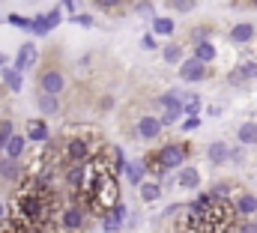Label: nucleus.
I'll return each mask as SVG.
<instances>
[{"label":"nucleus","mask_w":257,"mask_h":233,"mask_svg":"<svg viewBox=\"0 0 257 233\" xmlns=\"http://www.w3.org/2000/svg\"><path fill=\"white\" fill-rule=\"evenodd\" d=\"M0 63H3V54H0Z\"/></svg>","instance_id":"nucleus-36"},{"label":"nucleus","mask_w":257,"mask_h":233,"mask_svg":"<svg viewBox=\"0 0 257 233\" xmlns=\"http://www.w3.org/2000/svg\"><path fill=\"white\" fill-rule=\"evenodd\" d=\"M141 194H144V200H156L162 194V188L156 182H141Z\"/></svg>","instance_id":"nucleus-26"},{"label":"nucleus","mask_w":257,"mask_h":233,"mask_svg":"<svg viewBox=\"0 0 257 233\" xmlns=\"http://www.w3.org/2000/svg\"><path fill=\"white\" fill-rule=\"evenodd\" d=\"M180 57H183L180 45H168V48H165V60H168V63H177Z\"/></svg>","instance_id":"nucleus-30"},{"label":"nucleus","mask_w":257,"mask_h":233,"mask_svg":"<svg viewBox=\"0 0 257 233\" xmlns=\"http://www.w3.org/2000/svg\"><path fill=\"white\" fill-rule=\"evenodd\" d=\"M186 159H189V147H186V144H168V147L153 150V153L144 159V168H147L153 176H162L165 171L180 168Z\"/></svg>","instance_id":"nucleus-3"},{"label":"nucleus","mask_w":257,"mask_h":233,"mask_svg":"<svg viewBox=\"0 0 257 233\" xmlns=\"http://www.w3.org/2000/svg\"><path fill=\"white\" fill-rule=\"evenodd\" d=\"M9 24H18V27H30L33 30V21L30 18H21V15H9Z\"/></svg>","instance_id":"nucleus-32"},{"label":"nucleus","mask_w":257,"mask_h":233,"mask_svg":"<svg viewBox=\"0 0 257 233\" xmlns=\"http://www.w3.org/2000/svg\"><path fill=\"white\" fill-rule=\"evenodd\" d=\"M144 162H128L126 165V174H128V179L135 182V185H141V179H144Z\"/></svg>","instance_id":"nucleus-24"},{"label":"nucleus","mask_w":257,"mask_h":233,"mask_svg":"<svg viewBox=\"0 0 257 233\" xmlns=\"http://www.w3.org/2000/svg\"><path fill=\"white\" fill-rule=\"evenodd\" d=\"M33 60H36V48H33L30 42H27V45H24V48L18 51V57H15V69H18V72H24V69H27V66H30Z\"/></svg>","instance_id":"nucleus-17"},{"label":"nucleus","mask_w":257,"mask_h":233,"mask_svg":"<svg viewBox=\"0 0 257 233\" xmlns=\"http://www.w3.org/2000/svg\"><path fill=\"white\" fill-rule=\"evenodd\" d=\"M230 39H233V42H251V39H254V27H251V24H236V27L230 30Z\"/></svg>","instance_id":"nucleus-20"},{"label":"nucleus","mask_w":257,"mask_h":233,"mask_svg":"<svg viewBox=\"0 0 257 233\" xmlns=\"http://www.w3.org/2000/svg\"><path fill=\"white\" fill-rule=\"evenodd\" d=\"M239 233H257V224H254V221H242Z\"/></svg>","instance_id":"nucleus-33"},{"label":"nucleus","mask_w":257,"mask_h":233,"mask_svg":"<svg viewBox=\"0 0 257 233\" xmlns=\"http://www.w3.org/2000/svg\"><path fill=\"white\" fill-rule=\"evenodd\" d=\"M180 78H183V81H203V78H206V63H200L197 57L186 60V63L180 66Z\"/></svg>","instance_id":"nucleus-9"},{"label":"nucleus","mask_w":257,"mask_h":233,"mask_svg":"<svg viewBox=\"0 0 257 233\" xmlns=\"http://www.w3.org/2000/svg\"><path fill=\"white\" fill-rule=\"evenodd\" d=\"M99 150H93L90 138H69L60 147V168H72V165H87Z\"/></svg>","instance_id":"nucleus-4"},{"label":"nucleus","mask_w":257,"mask_h":233,"mask_svg":"<svg viewBox=\"0 0 257 233\" xmlns=\"http://www.w3.org/2000/svg\"><path fill=\"white\" fill-rule=\"evenodd\" d=\"M239 144H257V123H242L239 126Z\"/></svg>","instance_id":"nucleus-21"},{"label":"nucleus","mask_w":257,"mask_h":233,"mask_svg":"<svg viewBox=\"0 0 257 233\" xmlns=\"http://www.w3.org/2000/svg\"><path fill=\"white\" fill-rule=\"evenodd\" d=\"M233 224H236V206L227 197L203 191L194 203L186 206L177 233H230Z\"/></svg>","instance_id":"nucleus-1"},{"label":"nucleus","mask_w":257,"mask_h":233,"mask_svg":"<svg viewBox=\"0 0 257 233\" xmlns=\"http://www.w3.org/2000/svg\"><path fill=\"white\" fill-rule=\"evenodd\" d=\"M66 90V75L60 69V63L54 57L45 60V66L39 69V93H48V96H57Z\"/></svg>","instance_id":"nucleus-5"},{"label":"nucleus","mask_w":257,"mask_h":233,"mask_svg":"<svg viewBox=\"0 0 257 233\" xmlns=\"http://www.w3.org/2000/svg\"><path fill=\"white\" fill-rule=\"evenodd\" d=\"M233 206H236V215H254L257 212V197L254 194H239Z\"/></svg>","instance_id":"nucleus-14"},{"label":"nucleus","mask_w":257,"mask_h":233,"mask_svg":"<svg viewBox=\"0 0 257 233\" xmlns=\"http://www.w3.org/2000/svg\"><path fill=\"white\" fill-rule=\"evenodd\" d=\"M24 147H27V138L24 135H12L9 141H6V159H15V162H21V156H24Z\"/></svg>","instance_id":"nucleus-10"},{"label":"nucleus","mask_w":257,"mask_h":233,"mask_svg":"<svg viewBox=\"0 0 257 233\" xmlns=\"http://www.w3.org/2000/svg\"><path fill=\"white\" fill-rule=\"evenodd\" d=\"M153 30H156L159 36H171V33H174V21H171V18H156V21H153Z\"/></svg>","instance_id":"nucleus-25"},{"label":"nucleus","mask_w":257,"mask_h":233,"mask_svg":"<svg viewBox=\"0 0 257 233\" xmlns=\"http://www.w3.org/2000/svg\"><path fill=\"white\" fill-rule=\"evenodd\" d=\"M174 9H180V12H192L194 9V0H168Z\"/></svg>","instance_id":"nucleus-31"},{"label":"nucleus","mask_w":257,"mask_h":233,"mask_svg":"<svg viewBox=\"0 0 257 233\" xmlns=\"http://www.w3.org/2000/svg\"><path fill=\"white\" fill-rule=\"evenodd\" d=\"M27 138H30V141H45V138H48V126H45L42 120H30V123H27Z\"/></svg>","instance_id":"nucleus-18"},{"label":"nucleus","mask_w":257,"mask_h":233,"mask_svg":"<svg viewBox=\"0 0 257 233\" xmlns=\"http://www.w3.org/2000/svg\"><path fill=\"white\" fill-rule=\"evenodd\" d=\"M21 176V162L15 159H0V179L3 182H15Z\"/></svg>","instance_id":"nucleus-11"},{"label":"nucleus","mask_w":257,"mask_h":233,"mask_svg":"<svg viewBox=\"0 0 257 233\" xmlns=\"http://www.w3.org/2000/svg\"><path fill=\"white\" fill-rule=\"evenodd\" d=\"M194 57L200 60V63H209V60H215V48H212V42H200V45L194 48Z\"/></svg>","instance_id":"nucleus-23"},{"label":"nucleus","mask_w":257,"mask_h":233,"mask_svg":"<svg viewBox=\"0 0 257 233\" xmlns=\"http://www.w3.org/2000/svg\"><path fill=\"white\" fill-rule=\"evenodd\" d=\"M206 156H209V162H212V165H224V162H227L233 153H230V147H227V144L215 141V144L209 147V153H206Z\"/></svg>","instance_id":"nucleus-12"},{"label":"nucleus","mask_w":257,"mask_h":233,"mask_svg":"<svg viewBox=\"0 0 257 233\" xmlns=\"http://www.w3.org/2000/svg\"><path fill=\"white\" fill-rule=\"evenodd\" d=\"M9 138H12V123H9V120H0V150L6 147Z\"/></svg>","instance_id":"nucleus-28"},{"label":"nucleus","mask_w":257,"mask_h":233,"mask_svg":"<svg viewBox=\"0 0 257 233\" xmlns=\"http://www.w3.org/2000/svg\"><path fill=\"white\" fill-rule=\"evenodd\" d=\"M12 215L21 218L30 230H48L57 218V194L51 185L33 179L12 197Z\"/></svg>","instance_id":"nucleus-2"},{"label":"nucleus","mask_w":257,"mask_h":233,"mask_svg":"<svg viewBox=\"0 0 257 233\" xmlns=\"http://www.w3.org/2000/svg\"><path fill=\"white\" fill-rule=\"evenodd\" d=\"M180 185H183V188H197V185H200V174H197L194 168H186V171L180 174Z\"/></svg>","instance_id":"nucleus-22"},{"label":"nucleus","mask_w":257,"mask_h":233,"mask_svg":"<svg viewBox=\"0 0 257 233\" xmlns=\"http://www.w3.org/2000/svg\"><path fill=\"white\" fill-rule=\"evenodd\" d=\"M162 135V120L153 114H144L138 123H135V138H141V141H153V138H159Z\"/></svg>","instance_id":"nucleus-7"},{"label":"nucleus","mask_w":257,"mask_h":233,"mask_svg":"<svg viewBox=\"0 0 257 233\" xmlns=\"http://www.w3.org/2000/svg\"><path fill=\"white\" fill-rule=\"evenodd\" d=\"M0 233H33V230H30V227H27V224H24L21 218L9 215V218H6V221L0 224Z\"/></svg>","instance_id":"nucleus-19"},{"label":"nucleus","mask_w":257,"mask_h":233,"mask_svg":"<svg viewBox=\"0 0 257 233\" xmlns=\"http://www.w3.org/2000/svg\"><path fill=\"white\" fill-rule=\"evenodd\" d=\"M183 129H197V120H194V117H189V120H186V126H183Z\"/></svg>","instance_id":"nucleus-34"},{"label":"nucleus","mask_w":257,"mask_h":233,"mask_svg":"<svg viewBox=\"0 0 257 233\" xmlns=\"http://www.w3.org/2000/svg\"><path fill=\"white\" fill-rule=\"evenodd\" d=\"M6 87L9 90H21V72L18 69H9L6 72Z\"/></svg>","instance_id":"nucleus-27"},{"label":"nucleus","mask_w":257,"mask_h":233,"mask_svg":"<svg viewBox=\"0 0 257 233\" xmlns=\"http://www.w3.org/2000/svg\"><path fill=\"white\" fill-rule=\"evenodd\" d=\"M60 3H63V6H69V9H72V6H75L78 0H60Z\"/></svg>","instance_id":"nucleus-35"},{"label":"nucleus","mask_w":257,"mask_h":233,"mask_svg":"<svg viewBox=\"0 0 257 233\" xmlns=\"http://www.w3.org/2000/svg\"><path fill=\"white\" fill-rule=\"evenodd\" d=\"M159 105H162V117H159V120H162V126H171L177 117L183 114V105H180V96H177V93L162 96V99H159Z\"/></svg>","instance_id":"nucleus-8"},{"label":"nucleus","mask_w":257,"mask_h":233,"mask_svg":"<svg viewBox=\"0 0 257 233\" xmlns=\"http://www.w3.org/2000/svg\"><path fill=\"white\" fill-rule=\"evenodd\" d=\"M123 215H126V206L120 203V206H114V209L105 215V224H102V227H105L108 233H111V230H120V227H123Z\"/></svg>","instance_id":"nucleus-13"},{"label":"nucleus","mask_w":257,"mask_h":233,"mask_svg":"<svg viewBox=\"0 0 257 233\" xmlns=\"http://www.w3.org/2000/svg\"><path fill=\"white\" fill-rule=\"evenodd\" d=\"M96 6H99L102 12H117V9L123 6V0H96Z\"/></svg>","instance_id":"nucleus-29"},{"label":"nucleus","mask_w":257,"mask_h":233,"mask_svg":"<svg viewBox=\"0 0 257 233\" xmlns=\"http://www.w3.org/2000/svg\"><path fill=\"white\" fill-rule=\"evenodd\" d=\"M251 78H257V63H242V66L230 75L233 84H242V81H251Z\"/></svg>","instance_id":"nucleus-16"},{"label":"nucleus","mask_w":257,"mask_h":233,"mask_svg":"<svg viewBox=\"0 0 257 233\" xmlns=\"http://www.w3.org/2000/svg\"><path fill=\"white\" fill-rule=\"evenodd\" d=\"M84 218H87V209L81 206V203H69L63 212H60V224H63V230L69 233H78L84 227Z\"/></svg>","instance_id":"nucleus-6"},{"label":"nucleus","mask_w":257,"mask_h":233,"mask_svg":"<svg viewBox=\"0 0 257 233\" xmlns=\"http://www.w3.org/2000/svg\"><path fill=\"white\" fill-rule=\"evenodd\" d=\"M36 105H39V111H42L45 117H51V114H57V111H60L57 96H48V93H39V96H36Z\"/></svg>","instance_id":"nucleus-15"}]
</instances>
